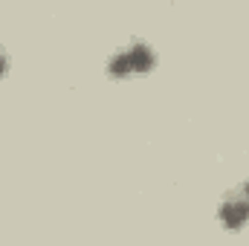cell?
I'll return each mask as SVG.
<instances>
[{
	"mask_svg": "<svg viewBox=\"0 0 249 246\" xmlns=\"http://www.w3.org/2000/svg\"><path fill=\"white\" fill-rule=\"evenodd\" d=\"M220 220L226 226H244L249 220V200L247 197H229V200H223Z\"/></svg>",
	"mask_w": 249,
	"mask_h": 246,
	"instance_id": "6da1fadb",
	"label": "cell"
},
{
	"mask_svg": "<svg viewBox=\"0 0 249 246\" xmlns=\"http://www.w3.org/2000/svg\"><path fill=\"white\" fill-rule=\"evenodd\" d=\"M127 53V58H130V70H151V64H154V53L145 47V44H133L130 50H124Z\"/></svg>",
	"mask_w": 249,
	"mask_h": 246,
	"instance_id": "7a4b0ae2",
	"label": "cell"
},
{
	"mask_svg": "<svg viewBox=\"0 0 249 246\" xmlns=\"http://www.w3.org/2000/svg\"><path fill=\"white\" fill-rule=\"evenodd\" d=\"M107 70H110L113 75H127V72H130V58H127V53L113 55V58H110V64H107Z\"/></svg>",
	"mask_w": 249,
	"mask_h": 246,
	"instance_id": "3957f363",
	"label": "cell"
},
{
	"mask_svg": "<svg viewBox=\"0 0 249 246\" xmlns=\"http://www.w3.org/2000/svg\"><path fill=\"white\" fill-rule=\"evenodd\" d=\"M6 70V58H3V53H0V72Z\"/></svg>",
	"mask_w": 249,
	"mask_h": 246,
	"instance_id": "277c9868",
	"label": "cell"
},
{
	"mask_svg": "<svg viewBox=\"0 0 249 246\" xmlns=\"http://www.w3.org/2000/svg\"><path fill=\"white\" fill-rule=\"evenodd\" d=\"M244 197H247V200H249V183L244 185Z\"/></svg>",
	"mask_w": 249,
	"mask_h": 246,
	"instance_id": "5b68a950",
	"label": "cell"
}]
</instances>
